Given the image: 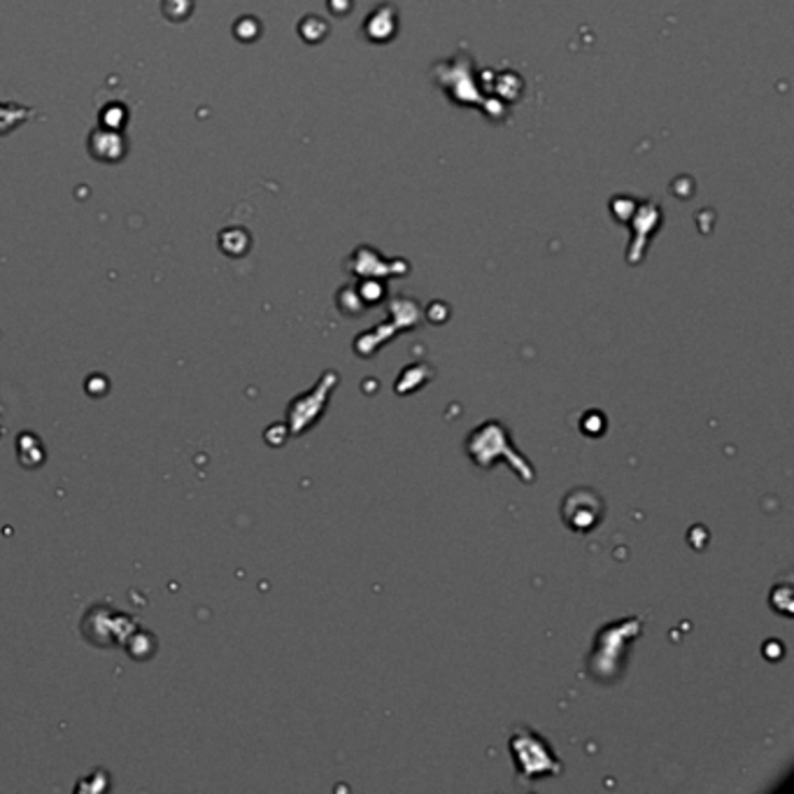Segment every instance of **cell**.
I'll return each instance as SVG.
<instances>
[{
    "label": "cell",
    "instance_id": "cell-1",
    "mask_svg": "<svg viewBox=\"0 0 794 794\" xmlns=\"http://www.w3.org/2000/svg\"><path fill=\"white\" fill-rule=\"evenodd\" d=\"M644 632V618H627L620 622L603 624L595 636L593 652L587 657V671L597 683L611 685L624 673L634 640Z\"/></svg>",
    "mask_w": 794,
    "mask_h": 794
},
{
    "label": "cell",
    "instance_id": "cell-2",
    "mask_svg": "<svg viewBox=\"0 0 794 794\" xmlns=\"http://www.w3.org/2000/svg\"><path fill=\"white\" fill-rule=\"evenodd\" d=\"M466 452L471 462L478 468H492L497 462H509L511 468L525 482L536 480V471L527 462L525 454H520L511 441V433L505 429L499 419H487L485 425L473 429L466 438Z\"/></svg>",
    "mask_w": 794,
    "mask_h": 794
},
{
    "label": "cell",
    "instance_id": "cell-3",
    "mask_svg": "<svg viewBox=\"0 0 794 794\" xmlns=\"http://www.w3.org/2000/svg\"><path fill=\"white\" fill-rule=\"evenodd\" d=\"M511 755L522 781L548 779L564 771L562 759L557 757L550 743L529 728H517L511 736Z\"/></svg>",
    "mask_w": 794,
    "mask_h": 794
},
{
    "label": "cell",
    "instance_id": "cell-4",
    "mask_svg": "<svg viewBox=\"0 0 794 794\" xmlns=\"http://www.w3.org/2000/svg\"><path fill=\"white\" fill-rule=\"evenodd\" d=\"M603 513H606L603 499L589 487L573 489L562 503V517L566 522V527L578 534L593 532L603 520Z\"/></svg>",
    "mask_w": 794,
    "mask_h": 794
},
{
    "label": "cell",
    "instance_id": "cell-5",
    "mask_svg": "<svg viewBox=\"0 0 794 794\" xmlns=\"http://www.w3.org/2000/svg\"><path fill=\"white\" fill-rule=\"evenodd\" d=\"M335 382H338V376L333 374V370H329V374H325V378L317 382V387L310 394L294 401V405L290 408V419L294 425V433H301L303 429H308L310 425H315V419L325 413L327 399H329L331 390L335 387Z\"/></svg>",
    "mask_w": 794,
    "mask_h": 794
}]
</instances>
